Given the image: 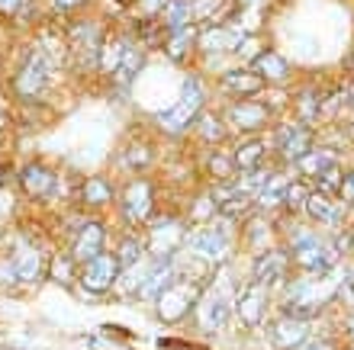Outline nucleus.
<instances>
[{
    "label": "nucleus",
    "instance_id": "nucleus-19",
    "mask_svg": "<svg viewBox=\"0 0 354 350\" xmlns=\"http://www.w3.org/2000/svg\"><path fill=\"white\" fill-rule=\"evenodd\" d=\"M225 122L235 126L239 132H261L268 129L270 110L261 100H232L225 106Z\"/></svg>",
    "mask_w": 354,
    "mask_h": 350
},
{
    "label": "nucleus",
    "instance_id": "nucleus-22",
    "mask_svg": "<svg viewBox=\"0 0 354 350\" xmlns=\"http://www.w3.org/2000/svg\"><path fill=\"white\" fill-rule=\"evenodd\" d=\"M303 215H309L313 222H319V225H328V229H342V219H345V203H335L332 196H322L313 190V196H309L306 203V212Z\"/></svg>",
    "mask_w": 354,
    "mask_h": 350
},
{
    "label": "nucleus",
    "instance_id": "nucleus-25",
    "mask_svg": "<svg viewBox=\"0 0 354 350\" xmlns=\"http://www.w3.org/2000/svg\"><path fill=\"white\" fill-rule=\"evenodd\" d=\"M293 167H297V174L303 177V180H316V177H322L326 171L338 167V155L328 151V148H313V151L299 157Z\"/></svg>",
    "mask_w": 354,
    "mask_h": 350
},
{
    "label": "nucleus",
    "instance_id": "nucleus-21",
    "mask_svg": "<svg viewBox=\"0 0 354 350\" xmlns=\"http://www.w3.org/2000/svg\"><path fill=\"white\" fill-rule=\"evenodd\" d=\"M177 273H180V270H177V257H151L145 283H142V289H139V299L155 302V299L177 280Z\"/></svg>",
    "mask_w": 354,
    "mask_h": 350
},
{
    "label": "nucleus",
    "instance_id": "nucleus-11",
    "mask_svg": "<svg viewBox=\"0 0 354 350\" xmlns=\"http://www.w3.org/2000/svg\"><path fill=\"white\" fill-rule=\"evenodd\" d=\"M248 36L242 26L235 23H213V26H196V48L206 55H225V52H239L245 48Z\"/></svg>",
    "mask_w": 354,
    "mask_h": 350
},
{
    "label": "nucleus",
    "instance_id": "nucleus-36",
    "mask_svg": "<svg viewBox=\"0 0 354 350\" xmlns=\"http://www.w3.org/2000/svg\"><path fill=\"white\" fill-rule=\"evenodd\" d=\"M342 167H332V171H326L322 177H316L313 184H316V193H322V196H332V193H338V186H342Z\"/></svg>",
    "mask_w": 354,
    "mask_h": 350
},
{
    "label": "nucleus",
    "instance_id": "nucleus-46",
    "mask_svg": "<svg viewBox=\"0 0 354 350\" xmlns=\"http://www.w3.org/2000/svg\"><path fill=\"white\" fill-rule=\"evenodd\" d=\"M345 350H354V344H348V347H345Z\"/></svg>",
    "mask_w": 354,
    "mask_h": 350
},
{
    "label": "nucleus",
    "instance_id": "nucleus-44",
    "mask_svg": "<svg viewBox=\"0 0 354 350\" xmlns=\"http://www.w3.org/2000/svg\"><path fill=\"white\" fill-rule=\"evenodd\" d=\"M122 7H136V0H120Z\"/></svg>",
    "mask_w": 354,
    "mask_h": 350
},
{
    "label": "nucleus",
    "instance_id": "nucleus-31",
    "mask_svg": "<svg viewBox=\"0 0 354 350\" xmlns=\"http://www.w3.org/2000/svg\"><path fill=\"white\" fill-rule=\"evenodd\" d=\"M116 257H120V267H132V264H139V260L149 257V248H145V238H139L136 231H126L120 241V248H116Z\"/></svg>",
    "mask_w": 354,
    "mask_h": 350
},
{
    "label": "nucleus",
    "instance_id": "nucleus-7",
    "mask_svg": "<svg viewBox=\"0 0 354 350\" xmlns=\"http://www.w3.org/2000/svg\"><path fill=\"white\" fill-rule=\"evenodd\" d=\"M46 273V257L32 241H17L10 254L0 260V280L3 283H36Z\"/></svg>",
    "mask_w": 354,
    "mask_h": 350
},
{
    "label": "nucleus",
    "instance_id": "nucleus-38",
    "mask_svg": "<svg viewBox=\"0 0 354 350\" xmlns=\"http://www.w3.org/2000/svg\"><path fill=\"white\" fill-rule=\"evenodd\" d=\"M91 0H48V7L55 10L58 17H75L77 10H84Z\"/></svg>",
    "mask_w": 354,
    "mask_h": 350
},
{
    "label": "nucleus",
    "instance_id": "nucleus-5",
    "mask_svg": "<svg viewBox=\"0 0 354 350\" xmlns=\"http://www.w3.org/2000/svg\"><path fill=\"white\" fill-rule=\"evenodd\" d=\"M120 212H122V222L129 225V231L149 229V222L155 219V184L149 177H136V180H129L122 186Z\"/></svg>",
    "mask_w": 354,
    "mask_h": 350
},
{
    "label": "nucleus",
    "instance_id": "nucleus-1",
    "mask_svg": "<svg viewBox=\"0 0 354 350\" xmlns=\"http://www.w3.org/2000/svg\"><path fill=\"white\" fill-rule=\"evenodd\" d=\"M235 293H239V289H235V283L225 267L206 280L203 293H200V299H196V305H194L200 331H206V334L223 331L225 324H229V318L235 315Z\"/></svg>",
    "mask_w": 354,
    "mask_h": 350
},
{
    "label": "nucleus",
    "instance_id": "nucleus-37",
    "mask_svg": "<svg viewBox=\"0 0 354 350\" xmlns=\"http://www.w3.org/2000/svg\"><path fill=\"white\" fill-rule=\"evenodd\" d=\"M335 299L354 315V277H351V273H345V277H342V283L335 286Z\"/></svg>",
    "mask_w": 354,
    "mask_h": 350
},
{
    "label": "nucleus",
    "instance_id": "nucleus-18",
    "mask_svg": "<svg viewBox=\"0 0 354 350\" xmlns=\"http://www.w3.org/2000/svg\"><path fill=\"white\" fill-rule=\"evenodd\" d=\"M213 206H216V215H219L223 222H239V219H245V215L254 209V196L245 193L235 180H229V184L216 186Z\"/></svg>",
    "mask_w": 354,
    "mask_h": 350
},
{
    "label": "nucleus",
    "instance_id": "nucleus-15",
    "mask_svg": "<svg viewBox=\"0 0 354 350\" xmlns=\"http://www.w3.org/2000/svg\"><path fill=\"white\" fill-rule=\"evenodd\" d=\"M270 289L261 283H245L235 293V315L245 328H261L268 324V309H270Z\"/></svg>",
    "mask_w": 354,
    "mask_h": 350
},
{
    "label": "nucleus",
    "instance_id": "nucleus-8",
    "mask_svg": "<svg viewBox=\"0 0 354 350\" xmlns=\"http://www.w3.org/2000/svg\"><path fill=\"white\" fill-rule=\"evenodd\" d=\"M184 244L200 260H223L229 254V248H232V235H229L225 222H203V225H196L187 235Z\"/></svg>",
    "mask_w": 354,
    "mask_h": 350
},
{
    "label": "nucleus",
    "instance_id": "nucleus-40",
    "mask_svg": "<svg viewBox=\"0 0 354 350\" xmlns=\"http://www.w3.org/2000/svg\"><path fill=\"white\" fill-rule=\"evenodd\" d=\"M335 196H338V200H342L345 206H354V167L342 174V186H338Z\"/></svg>",
    "mask_w": 354,
    "mask_h": 350
},
{
    "label": "nucleus",
    "instance_id": "nucleus-42",
    "mask_svg": "<svg viewBox=\"0 0 354 350\" xmlns=\"http://www.w3.org/2000/svg\"><path fill=\"white\" fill-rule=\"evenodd\" d=\"M345 113H351V119H354V84L345 87Z\"/></svg>",
    "mask_w": 354,
    "mask_h": 350
},
{
    "label": "nucleus",
    "instance_id": "nucleus-2",
    "mask_svg": "<svg viewBox=\"0 0 354 350\" xmlns=\"http://www.w3.org/2000/svg\"><path fill=\"white\" fill-rule=\"evenodd\" d=\"M287 251H290V260H293V267L299 273H306V277H332V270L338 264V254L332 244L313 235L306 225H297V229L290 231L287 238Z\"/></svg>",
    "mask_w": 354,
    "mask_h": 350
},
{
    "label": "nucleus",
    "instance_id": "nucleus-47",
    "mask_svg": "<svg viewBox=\"0 0 354 350\" xmlns=\"http://www.w3.org/2000/svg\"><path fill=\"white\" fill-rule=\"evenodd\" d=\"M348 273H351V277H354V270H348Z\"/></svg>",
    "mask_w": 354,
    "mask_h": 350
},
{
    "label": "nucleus",
    "instance_id": "nucleus-26",
    "mask_svg": "<svg viewBox=\"0 0 354 350\" xmlns=\"http://www.w3.org/2000/svg\"><path fill=\"white\" fill-rule=\"evenodd\" d=\"M264 155H268V142L258 139V135H252V139H245L235 145L232 151V161H235V171L239 174H245V171H254V167L264 164Z\"/></svg>",
    "mask_w": 354,
    "mask_h": 350
},
{
    "label": "nucleus",
    "instance_id": "nucleus-24",
    "mask_svg": "<svg viewBox=\"0 0 354 350\" xmlns=\"http://www.w3.org/2000/svg\"><path fill=\"white\" fill-rule=\"evenodd\" d=\"M194 48H196V26L168 29V36H165V42H161V52H165L171 61H177V65H187Z\"/></svg>",
    "mask_w": 354,
    "mask_h": 350
},
{
    "label": "nucleus",
    "instance_id": "nucleus-30",
    "mask_svg": "<svg viewBox=\"0 0 354 350\" xmlns=\"http://www.w3.org/2000/svg\"><path fill=\"white\" fill-rule=\"evenodd\" d=\"M287 186H290L287 177L280 174V171H274V174L268 177V184L261 186L254 206H258V209H280V206H283V196H287Z\"/></svg>",
    "mask_w": 354,
    "mask_h": 350
},
{
    "label": "nucleus",
    "instance_id": "nucleus-3",
    "mask_svg": "<svg viewBox=\"0 0 354 350\" xmlns=\"http://www.w3.org/2000/svg\"><path fill=\"white\" fill-rule=\"evenodd\" d=\"M52 74H55V58H52V52H48L46 46H32L26 55H23V65H19V71H17L13 87H17V93L26 103H39L48 93V87H52Z\"/></svg>",
    "mask_w": 354,
    "mask_h": 350
},
{
    "label": "nucleus",
    "instance_id": "nucleus-27",
    "mask_svg": "<svg viewBox=\"0 0 354 350\" xmlns=\"http://www.w3.org/2000/svg\"><path fill=\"white\" fill-rule=\"evenodd\" d=\"M293 103H297V122L313 126L316 119H322V90H319V87H313V84H309V87H299Z\"/></svg>",
    "mask_w": 354,
    "mask_h": 350
},
{
    "label": "nucleus",
    "instance_id": "nucleus-43",
    "mask_svg": "<svg viewBox=\"0 0 354 350\" xmlns=\"http://www.w3.org/2000/svg\"><path fill=\"white\" fill-rule=\"evenodd\" d=\"M348 334H351V344H354V315L348 318Z\"/></svg>",
    "mask_w": 354,
    "mask_h": 350
},
{
    "label": "nucleus",
    "instance_id": "nucleus-17",
    "mask_svg": "<svg viewBox=\"0 0 354 350\" xmlns=\"http://www.w3.org/2000/svg\"><path fill=\"white\" fill-rule=\"evenodd\" d=\"M264 87H268V81L252 68H232V71L219 74V90L232 100H258Z\"/></svg>",
    "mask_w": 354,
    "mask_h": 350
},
{
    "label": "nucleus",
    "instance_id": "nucleus-13",
    "mask_svg": "<svg viewBox=\"0 0 354 350\" xmlns=\"http://www.w3.org/2000/svg\"><path fill=\"white\" fill-rule=\"evenodd\" d=\"M106 251V225L100 219H84L77 225V231L68 241V257L71 264H87L97 254Z\"/></svg>",
    "mask_w": 354,
    "mask_h": 350
},
{
    "label": "nucleus",
    "instance_id": "nucleus-45",
    "mask_svg": "<svg viewBox=\"0 0 354 350\" xmlns=\"http://www.w3.org/2000/svg\"><path fill=\"white\" fill-rule=\"evenodd\" d=\"M348 68H351V71H354V52H351V58H348Z\"/></svg>",
    "mask_w": 354,
    "mask_h": 350
},
{
    "label": "nucleus",
    "instance_id": "nucleus-14",
    "mask_svg": "<svg viewBox=\"0 0 354 350\" xmlns=\"http://www.w3.org/2000/svg\"><path fill=\"white\" fill-rule=\"evenodd\" d=\"M264 331H268L270 344L277 350H299L309 338H313V322H303V318L277 312L268 324H264Z\"/></svg>",
    "mask_w": 354,
    "mask_h": 350
},
{
    "label": "nucleus",
    "instance_id": "nucleus-10",
    "mask_svg": "<svg viewBox=\"0 0 354 350\" xmlns=\"http://www.w3.org/2000/svg\"><path fill=\"white\" fill-rule=\"evenodd\" d=\"M187 241L184 222L174 215H158L149 222V235H145V248L149 257H177V248Z\"/></svg>",
    "mask_w": 354,
    "mask_h": 350
},
{
    "label": "nucleus",
    "instance_id": "nucleus-23",
    "mask_svg": "<svg viewBox=\"0 0 354 350\" xmlns=\"http://www.w3.org/2000/svg\"><path fill=\"white\" fill-rule=\"evenodd\" d=\"M145 68V48L132 39L129 48H126V55L120 58V65H116V71L110 74V81L116 90H126V87H132V81H136V74Z\"/></svg>",
    "mask_w": 354,
    "mask_h": 350
},
{
    "label": "nucleus",
    "instance_id": "nucleus-32",
    "mask_svg": "<svg viewBox=\"0 0 354 350\" xmlns=\"http://www.w3.org/2000/svg\"><path fill=\"white\" fill-rule=\"evenodd\" d=\"M165 29H180V26H196L194 23V3L190 0H168V7L161 13Z\"/></svg>",
    "mask_w": 354,
    "mask_h": 350
},
{
    "label": "nucleus",
    "instance_id": "nucleus-33",
    "mask_svg": "<svg viewBox=\"0 0 354 350\" xmlns=\"http://www.w3.org/2000/svg\"><path fill=\"white\" fill-rule=\"evenodd\" d=\"M194 126L200 129L203 142H209V145H219V142H225V135H229V122H225L223 116H213V113H200Z\"/></svg>",
    "mask_w": 354,
    "mask_h": 350
},
{
    "label": "nucleus",
    "instance_id": "nucleus-4",
    "mask_svg": "<svg viewBox=\"0 0 354 350\" xmlns=\"http://www.w3.org/2000/svg\"><path fill=\"white\" fill-rule=\"evenodd\" d=\"M203 103H206L203 77L190 74V77L184 81V87H180V93H177L174 106H171V110H165V113H158V126L165 132H171V135L184 132L187 126H194L196 116L203 113Z\"/></svg>",
    "mask_w": 354,
    "mask_h": 350
},
{
    "label": "nucleus",
    "instance_id": "nucleus-28",
    "mask_svg": "<svg viewBox=\"0 0 354 350\" xmlns=\"http://www.w3.org/2000/svg\"><path fill=\"white\" fill-rule=\"evenodd\" d=\"M113 200H116V193H113V186L106 177H87L84 186H81V203H84L87 209H106Z\"/></svg>",
    "mask_w": 354,
    "mask_h": 350
},
{
    "label": "nucleus",
    "instance_id": "nucleus-29",
    "mask_svg": "<svg viewBox=\"0 0 354 350\" xmlns=\"http://www.w3.org/2000/svg\"><path fill=\"white\" fill-rule=\"evenodd\" d=\"M252 71H258L264 81H283V77L290 74V65H287V58L280 55V52L264 48L261 55L252 58Z\"/></svg>",
    "mask_w": 354,
    "mask_h": 350
},
{
    "label": "nucleus",
    "instance_id": "nucleus-12",
    "mask_svg": "<svg viewBox=\"0 0 354 350\" xmlns=\"http://www.w3.org/2000/svg\"><path fill=\"white\" fill-rule=\"evenodd\" d=\"M290 267H293V260H290V251L287 248H268L261 254H254L252 260V283H261L268 289H277L290 280Z\"/></svg>",
    "mask_w": 354,
    "mask_h": 350
},
{
    "label": "nucleus",
    "instance_id": "nucleus-9",
    "mask_svg": "<svg viewBox=\"0 0 354 350\" xmlns=\"http://www.w3.org/2000/svg\"><path fill=\"white\" fill-rule=\"evenodd\" d=\"M120 273H122L120 257H116L113 251H103V254H97L93 260L81 264L77 286H81L87 295H103L106 289H113V286L120 283Z\"/></svg>",
    "mask_w": 354,
    "mask_h": 350
},
{
    "label": "nucleus",
    "instance_id": "nucleus-41",
    "mask_svg": "<svg viewBox=\"0 0 354 350\" xmlns=\"http://www.w3.org/2000/svg\"><path fill=\"white\" fill-rule=\"evenodd\" d=\"M299 350H338V344L332 341L328 334H313V338H309V341L303 344Z\"/></svg>",
    "mask_w": 354,
    "mask_h": 350
},
{
    "label": "nucleus",
    "instance_id": "nucleus-20",
    "mask_svg": "<svg viewBox=\"0 0 354 350\" xmlns=\"http://www.w3.org/2000/svg\"><path fill=\"white\" fill-rule=\"evenodd\" d=\"M19 186H23V193H26L29 200L46 203L58 190V174L48 164H26L19 171Z\"/></svg>",
    "mask_w": 354,
    "mask_h": 350
},
{
    "label": "nucleus",
    "instance_id": "nucleus-34",
    "mask_svg": "<svg viewBox=\"0 0 354 350\" xmlns=\"http://www.w3.org/2000/svg\"><path fill=\"white\" fill-rule=\"evenodd\" d=\"M309 196H313V186H309L303 177H299V180H290L287 196H283V209H287L290 215H303V212H306Z\"/></svg>",
    "mask_w": 354,
    "mask_h": 350
},
{
    "label": "nucleus",
    "instance_id": "nucleus-39",
    "mask_svg": "<svg viewBox=\"0 0 354 350\" xmlns=\"http://www.w3.org/2000/svg\"><path fill=\"white\" fill-rule=\"evenodd\" d=\"M32 7V0H0V17H23Z\"/></svg>",
    "mask_w": 354,
    "mask_h": 350
},
{
    "label": "nucleus",
    "instance_id": "nucleus-6",
    "mask_svg": "<svg viewBox=\"0 0 354 350\" xmlns=\"http://www.w3.org/2000/svg\"><path fill=\"white\" fill-rule=\"evenodd\" d=\"M206 280H187L184 273H177V280L165 289V293L155 299V312H158L161 322H180L187 312H194L196 299H200V293H203Z\"/></svg>",
    "mask_w": 354,
    "mask_h": 350
},
{
    "label": "nucleus",
    "instance_id": "nucleus-35",
    "mask_svg": "<svg viewBox=\"0 0 354 350\" xmlns=\"http://www.w3.org/2000/svg\"><path fill=\"white\" fill-rule=\"evenodd\" d=\"M206 164H209V174L216 177V180H223V184H229L239 171H235V161L229 151H213V155L206 157Z\"/></svg>",
    "mask_w": 354,
    "mask_h": 350
},
{
    "label": "nucleus",
    "instance_id": "nucleus-16",
    "mask_svg": "<svg viewBox=\"0 0 354 350\" xmlns=\"http://www.w3.org/2000/svg\"><path fill=\"white\" fill-rule=\"evenodd\" d=\"M316 148V129L303 126V122H283L277 129V155L283 164H297L303 155Z\"/></svg>",
    "mask_w": 354,
    "mask_h": 350
}]
</instances>
